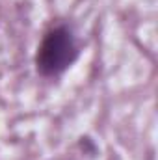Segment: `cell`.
I'll list each match as a JSON object with an SVG mask.
<instances>
[{"instance_id":"2","label":"cell","mask_w":158,"mask_h":160,"mask_svg":"<svg viewBox=\"0 0 158 160\" xmlns=\"http://www.w3.org/2000/svg\"><path fill=\"white\" fill-rule=\"evenodd\" d=\"M78 143H80V147H82L86 153H89L91 157L97 153V147H95V143H93V140H91V138H87V136H82Z\"/></svg>"},{"instance_id":"1","label":"cell","mask_w":158,"mask_h":160,"mask_svg":"<svg viewBox=\"0 0 158 160\" xmlns=\"http://www.w3.org/2000/svg\"><path fill=\"white\" fill-rule=\"evenodd\" d=\"M80 48L69 26H54L41 39L36 52V69L41 77H58L78 58Z\"/></svg>"}]
</instances>
